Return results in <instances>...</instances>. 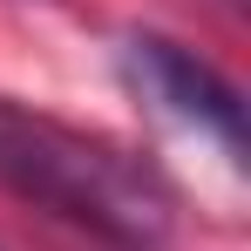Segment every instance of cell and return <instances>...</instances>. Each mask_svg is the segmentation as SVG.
<instances>
[{"label": "cell", "mask_w": 251, "mask_h": 251, "mask_svg": "<svg viewBox=\"0 0 251 251\" xmlns=\"http://www.w3.org/2000/svg\"><path fill=\"white\" fill-rule=\"evenodd\" d=\"M123 68H129V82H136L143 102H156L170 123H183L190 136L217 143L224 163H245V102L231 95V82L217 68H204L197 54H183L163 34H136L123 48Z\"/></svg>", "instance_id": "2"}, {"label": "cell", "mask_w": 251, "mask_h": 251, "mask_svg": "<svg viewBox=\"0 0 251 251\" xmlns=\"http://www.w3.org/2000/svg\"><path fill=\"white\" fill-rule=\"evenodd\" d=\"M0 183L123 251H156L176 224V197L143 156L21 102H0Z\"/></svg>", "instance_id": "1"}]
</instances>
